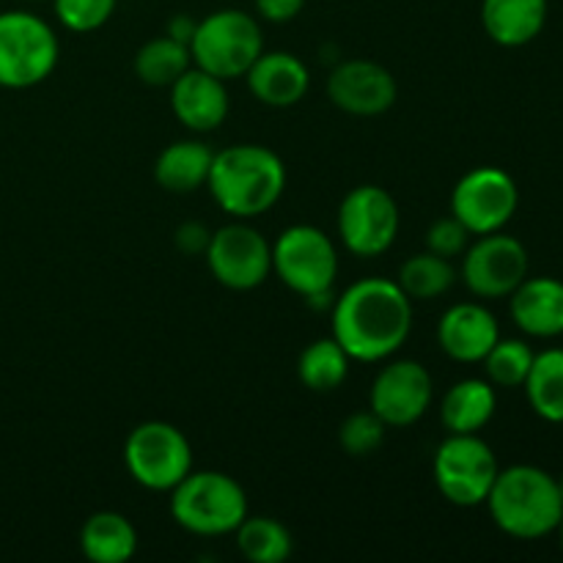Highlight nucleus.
<instances>
[{"label":"nucleus","instance_id":"f257e3e1","mask_svg":"<svg viewBox=\"0 0 563 563\" xmlns=\"http://www.w3.org/2000/svg\"><path fill=\"white\" fill-rule=\"evenodd\" d=\"M412 333V300L390 278H361L333 300V339L357 363H383Z\"/></svg>","mask_w":563,"mask_h":563},{"label":"nucleus","instance_id":"f03ea898","mask_svg":"<svg viewBox=\"0 0 563 563\" xmlns=\"http://www.w3.org/2000/svg\"><path fill=\"white\" fill-rule=\"evenodd\" d=\"M207 187L214 203L234 220L262 218L284 196L286 165L273 148L236 143L214 152Z\"/></svg>","mask_w":563,"mask_h":563},{"label":"nucleus","instance_id":"7ed1b4c3","mask_svg":"<svg viewBox=\"0 0 563 563\" xmlns=\"http://www.w3.org/2000/svg\"><path fill=\"white\" fill-rule=\"evenodd\" d=\"M487 509L500 531L522 542L550 537L563 520L559 482L537 465H511L498 471L487 495Z\"/></svg>","mask_w":563,"mask_h":563},{"label":"nucleus","instance_id":"20e7f679","mask_svg":"<svg viewBox=\"0 0 563 563\" xmlns=\"http://www.w3.org/2000/svg\"><path fill=\"white\" fill-rule=\"evenodd\" d=\"M170 517L196 537H225L247 517V495L229 473L190 471L170 489Z\"/></svg>","mask_w":563,"mask_h":563},{"label":"nucleus","instance_id":"39448f33","mask_svg":"<svg viewBox=\"0 0 563 563\" xmlns=\"http://www.w3.org/2000/svg\"><path fill=\"white\" fill-rule=\"evenodd\" d=\"M273 273L311 306H333L339 278V251L322 229L308 223L289 225L273 242Z\"/></svg>","mask_w":563,"mask_h":563},{"label":"nucleus","instance_id":"423d86ee","mask_svg":"<svg viewBox=\"0 0 563 563\" xmlns=\"http://www.w3.org/2000/svg\"><path fill=\"white\" fill-rule=\"evenodd\" d=\"M264 53L262 25L253 14L240 9H220L198 20L190 38L192 66L220 77H245L253 60Z\"/></svg>","mask_w":563,"mask_h":563},{"label":"nucleus","instance_id":"0eeeda50","mask_svg":"<svg viewBox=\"0 0 563 563\" xmlns=\"http://www.w3.org/2000/svg\"><path fill=\"white\" fill-rule=\"evenodd\" d=\"M60 44L53 27L31 11H0V88L25 91L55 71Z\"/></svg>","mask_w":563,"mask_h":563},{"label":"nucleus","instance_id":"6e6552de","mask_svg":"<svg viewBox=\"0 0 563 563\" xmlns=\"http://www.w3.org/2000/svg\"><path fill=\"white\" fill-rule=\"evenodd\" d=\"M498 471V456L478 434H449L434 451V487L460 509L487 504Z\"/></svg>","mask_w":563,"mask_h":563},{"label":"nucleus","instance_id":"1a4fd4ad","mask_svg":"<svg viewBox=\"0 0 563 563\" xmlns=\"http://www.w3.org/2000/svg\"><path fill=\"white\" fill-rule=\"evenodd\" d=\"M124 465L143 489L170 493L192 471V445L174 423H137L124 443Z\"/></svg>","mask_w":563,"mask_h":563},{"label":"nucleus","instance_id":"9d476101","mask_svg":"<svg viewBox=\"0 0 563 563\" xmlns=\"http://www.w3.org/2000/svg\"><path fill=\"white\" fill-rule=\"evenodd\" d=\"M399 207L379 185H361L344 196L339 207V236L357 258H377L394 247L399 236Z\"/></svg>","mask_w":563,"mask_h":563},{"label":"nucleus","instance_id":"9b49d317","mask_svg":"<svg viewBox=\"0 0 563 563\" xmlns=\"http://www.w3.org/2000/svg\"><path fill=\"white\" fill-rule=\"evenodd\" d=\"M520 207V190L511 174L495 165L473 168L451 192V214L473 236L504 231Z\"/></svg>","mask_w":563,"mask_h":563},{"label":"nucleus","instance_id":"f8f14e48","mask_svg":"<svg viewBox=\"0 0 563 563\" xmlns=\"http://www.w3.org/2000/svg\"><path fill=\"white\" fill-rule=\"evenodd\" d=\"M203 256L212 278L231 291L258 289L273 273V245L242 220L212 231Z\"/></svg>","mask_w":563,"mask_h":563},{"label":"nucleus","instance_id":"ddd939ff","mask_svg":"<svg viewBox=\"0 0 563 563\" xmlns=\"http://www.w3.org/2000/svg\"><path fill=\"white\" fill-rule=\"evenodd\" d=\"M528 278V251L520 240L493 231L462 253V280L482 300H504Z\"/></svg>","mask_w":563,"mask_h":563},{"label":"nucleus","instance_id":"4468645a","mask_svg":"<svg viewBox=\"0 0 563 563\" xmlns=\"http://www.w3.org/2000/svg\"><path fill=\"white\" fill-rule=\"evenodd\" d=\"M434 399L432 374L418 361H390L374 377L368 407L388 429H405L421 421Z\"/></svg>","mask_w":563,"mask_h":563},{"label":"nucleus","instance_id":"2eb2a0df","mask_svg":"<svg viewBox=\"0 0 563 563\" xmlns=\"http://www.w3.org/2000/svg\"><path fill=\"white\" fill-rule=\"evenodd\" d=\"M328 97L339 110L361 119L388 113L399 97L396 77L368 58L341 60L328 77Z\"/></svg>","mask_w":563,"mask_h":563},{"label":"nucleus","instance_id":"dca6fc26","mask_svg":"<svg viewBox=\"0 0 563 563\" xmlns=\"http://www.w3.org/2000/svg\"><path fill=\"white\" fill-rule=\"evenodd\" d=\"M498 339V319L482 302H456L438 322L440 350L456 363H482Z\"/></svg>","mask_w":563,"mask_h":563},{"label":"nucleus","instance_id":"f3484780","mask_svg":"<svg viewBox=\"0 0 563 563\" xmlns=\"http://www.w3.org/2000/svg\"><path fill=\"white\" fill-rule=\"evenodd\" d=\"M229 88L225 80L190 66L170 86V110L190 132H212L229 119Z\"/></svg>","mask_w":563,"mask_h":563},{"label":"nucleus","instance_id":"a211bd4d","mask_svg":"<svg viewBox=\"0 0 563 563\" xmlns=\"http://www.w3.org/2000/svg\"><path fill=\"white\" fill-rule=\"evenodd\" d=\"M247 88L267 108H295L311 88V71L295 53H262L245 71Z\"/></svg>","mask_w":563,"mask_h":563},{"label":"nucleus","instance_id":"6ab92c4d","mask_svg":"<svg viewBox=\"0 0 563 563\" xmlns=\"http://www.w3.org/2000/svg\"><path fill=\"white\" fill-rule=\"evenodd\" d=\"M511 322L531 339L563 335V280L539 275L526 278L509 295Z\"/></svg>","mask_w":563,"mask_h":563},{"label":"nucleus","instance_id":"aec40b11","mask_svg":"<svg viewBox=\"0 0 563 563\" xmlns=\"http://www.w3.org/2000/svg\"><path fill=\"white\" fill-rule=\"evenodd\" d=\"M548 22V0H482V25L500 47H526Z\"/></svg>","mask_w":563,"mask_h":563},{"label":"nucleus","instance_id":"412c9836","mask_svg":"<svg viewBox=\"0 0 563 563\" xmlns=\"http://www.w3.org/2000/svg\"><path fill=\"white\" fill-rule=\"evenodd\" d=\"M498 410V394L489 379H460L440 401V421L449 434H478Z\"/></svg>","mask_w":563,"mask_h":563},{"label":"nucleus","instance_id":"4be33fe9","mask_svg":"<svg viewBox=\"0 0 563 563\" xmlns=\"http://www.w3.org/2000/svg\"><path fill=\"white\" fill-rule=\"evenodd\" d=\"M214 152L201 141H176L159 152L154 163V179L163 190L187 196L209 181Z\"/></svg>","mask_w":563,"mask_h":563},{"label":"nucleus","instance_id":"5701e85b","mask_svg":"<svg viewBox=\"0 0 563 563\" xmlns=\"http://www.w3.org/2000/svg\"><path fill=\"white\" fill-rule=\"evenodd\" d=\"M80 550L91 563H126L137 553V531L119 511H97L82 522Z\"/></svg>","mask_w":563,"mask_h":563},{"label":"nucleus","instance_id":"b1692460","mask_svg":"<svg viewBox=\"0 0 563 563\" xmlns=\"http://www.w3.org/2000/svg\"><path fill=\"white\" fill-rule=\"evenodd\" d=\"M528 405L542 421L563 423V350L533 355V366L522 383Z\"/></svg>","mask_w":563,"mask_h":563},{"label":"nucleus","instance_id":"393cba45","mask_svg":"<svg viewBox=\"0 0 563 563\" xmlns=\"http://www.w3.org/2000/svg\"><path fill=\"white\" fill-rule=\"evenodd\" d=\"M352 357L346 355L344 346L330 335V339H317L300 352L297 361V377L313 394H330L341 388L350 377Z\"/></svg>","mask_w":563,"mask_h":563},{"label":"nucleus","instance_id":"a878e982","mask_svg":"<svg viewBox=\"0 0 563 563\" xmlns=\"http://www.w3.org/2000/svg\"><path fill=\"white\" fill-rule=\"evenodd\" d=\"M192 66L190 47L176 38L165 36L152 38L143 44L135 55V75L137 80L152 88H170L187 69Z\"/></svg>","mask_w":563,"mask_h":563},{"label":"nucleus","instance_id":"bb28decb","mask_svg":"<svg viewBox=\"0 0 563 563\" xmlns=\"http://www.w3.org/2000/svg\"><path fill=\"white\" fill-rule=\"evenodd\" d=\"M396 284L401 286V291H405L412 302L438 300V297H443L445 291H451V286L456 284V269L454 264H451V258L438 256V253L432 251H423L401 264Z\"/></svg>","mask_w":563,"mask_h":563},{"label":"nucleus","instance_id":"cd10ccee","mask_svg":"<svg viewBox=\"0 0 563 563\" xmlns=\"http://www.w3.org/2000/svg\"><path fill=\"white\" fill-rule=\"evenodd\" d=\"M236 548L251 563H284L295 550L289 528L275 517H251L236 528Z\"/></svg>","mask_w":563,"mask_h":563},{"label":"nucleus","instance_id":"c85d7f7f","mask_svg":"<svg viewBox=\"0 0 563 563\" xmlns=\"http://www.w3.org/2000/svg\"><path fill=\"white\" fill-rule=\"evenodd\" d=\"M537 352L522 339H498L484 357V372L495 388H522Z\"/></svg>","mask_w":563,"mask_h":563},{"label":"nucleus","instance_id":"c756f323","mask_svg":"<svg viewBox=\"0 0 563 563\" xmlns=\"http://www.w3.org/2000/svg\"><path fill=\"white\" fill-rule=\"evenodd\" d=\"M385 427L383 418L368 407V410L352 412L350 418H344V423L339 427V445L350 456H372L383 449L385 443Z\"/></svg>","mask_w":563,"mask_h":563},{"label":"nucleus","instance_id":"7c9ffc66","mask_svg":"<svg viewBox=\"0 0 563 563\" xmlns=\"http://www.w3.org/2000/svg\"><path fill=\"white\" fill-rule=\"evenodd\" d=\"M115 3L119 0H53L58 22L75 33L99 31L113 16Z\"/></svg>","mask_w":563,"mask_h":563},{"label":"nucleus","instance_id":"2f4dec72","mask_svg":"<svg viewBox=\"0 0 563 563\" xmlns=\"http://www.w3.org/2000/svg\"><path fill=\"white\" fill-rule=\"evenodd\" d=\"M471 231L465 229V225L460 223V220L451 214V218H443L438 220V223L429 225L427 231V251L438 253V256L443 258H451L454 262L456 256H462V253L467 251V245H471Z\"/></svg>","mask_w":563,"mask_h":563},{"label":"nucleus","instance_id":"473e14b6","mask_svg":"<svg viewBox=\"0 0 563 563\" xmlns=\"http://www.w3.org/2000/svg\"><path fill=\"white\" fill-rule=\"evenodd\" d=\"M209 236H212V231H209L207 225L196 223V220H187V223H181L179 229H176L174 242L181 253L192 256V253H207Z\"/></svg>","mask_w":563,"mask_h":563},{"label":"nucleus","instance_id":"72a5a7b5","mask_svg":"<svg viewBox=\"0 0 563 563\" xmlns=\"http://www.w3.org/2000/svg\"><path fill=\"white\" fill-rule=\"evenodd\" d=\"M306 0H256V11L267 22H291L302 11Z\"/></svg>","mask_w":563,"mask_h":563},{"label":"nucleus","instance_id":"f704fd0d","mask_svg":"<svg viewBox=\"0 0 563 563\" xmlns=\"http://www.w3.org/2000/svg\"><path fill=\"white\" fill-rule=\"evenodd\" d=\"M196 25H198V22L192 20V16H187V14H176L174 20L168 22V36H170V38H176V42H181V44H187V47H190V38H192V33H196Z\"/></svg>","mask_w":563,"mask_h":563},{"label":"nucleus","instance_id":"c9c22d12","mask_svg":"<svg viewBox=\"0 0 563 563\" xmlns=\"http://www.w3.org/2000/svg\"><path fill=\"white\" fill-rule=\"evenodd\" d=\"M555 531H559V537H561V548H563V520L559 522V528H555Z\"/></svg>","mask_w":563,"mask_h":563},{"label":"nucleus","instance_id":"e433bc0d","mask_svg":"<svg viewBox=\"0 0 563 563\" xmlns=\"http://www.w3.org/2000/svg\"><path fill=\"white\" fill-rule=\"evenodd\" d=\"M555 482H559V489H561V498H563V476H561V478H555Z\"/></svg>","mask_w":563,"mask_h":563}]
</instances>
